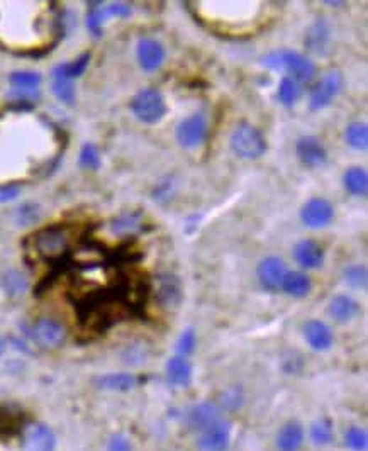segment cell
<instances>
[{"label": "cell", "mask_w": 368, "mask_h": 451, "mask_svg": "<svg viewBox=\"0 0 368 451\" xmlns=\"http://www.w3.org/2000/svg\"><path fill=\"white\" fill-rule=\"evenodd\" d=\"M196 4V17L221 34H253L267 23V2H204L212 11Z\"/></svg>", "instance_id": "1"}, {"label": "cell", "mask_w": 368, "mask_h": 451, "mask_svg": "<svg viewBox=\"0 0 368 451\" xmlns=\"http://www.w3.org/2000/svg\"><path fill=\"white\" fill-rule=\"evenodd\" d=\"M33 250L43 260L53 262V260L63 258L70 250L72 243V231L67 226H50V228L41 229L31 238Z\"/></svg>", "instance_id": "2"}, {"label": "cell", "mask_w": 368, "mask_h": 451, "mask_svg": "<svg viewBox=\"0 0 368 451\" xmlns=\"http://www.w3.org/2000/svg\"><path fill=\"white\" fill-rule=\"evenodd\" d=\"M263 65L274 70H289L296 82H311L316 75V67L309 58L297 51H274L263 58Z\"/></svg>", "instance_id": "3"}, {"label": "cell", "mask_w": 368, "mask_h": 451, "mask_svg": "<svg viewBox=\"0 0 368 451\" xmlns=\"http://www.w3.org/2000/svg\"><path fill=\"white\" fill-rule=\"evenodd\" d=\"M131 109L141 123L157 124L167 114V104L160 90L145 89L133 99Z\"/></svg>", "instance_id": "4"}, {"label": "cell", "mask_w": 368, "mask_h": 451, "mask_svg": "<svg viewBox=\"0 0 368 451\" xmlns=\"http://www.w3.org/2000/svg\"><path fill=\"white\" fill-rule=\"evenodd\" d=\"M231 148L240 158L257 160L267 151V143L257 128L240 124L231 136Z\"/></svg>", "instance_id": "5"}, {"label": "cell", "mask_w": 368, "mask_h": 451, "mask_svg": "<svg viewBox=\"0 0 368 451\" xmlns=\"http://www.w3.org/2000/svg\"><path fill=\"white\" fill-rule=\"evenodd\" d=\"M29 336L41 348L53 350L63 345L65 338H67V331H65V328L58 321L43 318L33 324L31 329H29Z\"/></svg>", "instance_id": "6"}, {"label": "cell", "mask_w": 368, "mask_h": 451, "mask_svg": "<svg viewBox=\"0 0 368 451\" xmlns=\"http://www.w3.org/2000/svg\"><path fill=\"white\" fill-rule=\"evenodd\" d=\"M233 428L226 419H219L204 431L199 433L197 448L201 451H228L231 446Z\"/></svg>", "instance_id": "7"}, {"label": "cell", "mask_w": 368, "mask_h": 451, "mask_svg": "<svg viewBox=\"0 0 368 451\" xmlns=\"http://www.w3.org/2000/svg\"><path fill=\"white\" fill-rule=\"evenodd\" d=\"M341 89H343V75L340 72H329L314 85L313 92H311V109H324L341 92Z\"/></svg>", "instance_id": "8"}, {"label": "cell", "mask_w": 368, "mask_h": 451, "mask_svg": "<svg viewBox=\"0 0 368 451\" xmlns=\"http://www.w3.org/2000/svg\"><path fill=\"white\" fill-rule=\"evenodd\" d=\"M219 419H223V411L219 409L216 401H202L199 404H194L185 416L187 428L194 433L204 431Z\"/></svg>", "instance_id": "9"}, {"label": "cell", "mask_w": 368, "mask_h": 451, "mask_svg": "<svg viewBox=\"0 0 368 451\" xmlns=\"http://www.w3.org/2000/svg\"><path fill=\"white\" fill-rule=\"evenodd\" d=\"M207 136V119L204 114H192L184 119L177 128V140L184 148H196L202 145Z\"/></svg>", "instance_id": "10"}, {"label": "cell", "mask_w": 368, "mask_h": 451, "mask_svg": "<svg viewBox=\"0 0 368 451\" xmlns=\"http://www.w3.org/2000/svg\"><path fill=\"white\" fill-rule=\"evenodd\" d=\"M56 436L53 429L43 423H31L23 433L24 451H55Z\"/></svg>", "instance_id": "11"}, {"label": "cell", "mask_w": 368, "mask_h": 451, "mask_svg": "<svg viewBox=\"0 0 368 451\" xmlns=\"http://www.w3.org/2000/svg\"><path fill=\"white\" fill-rule=\"evenodd\" d=\"M257 275L263 289L268 292H277L282 289L284 279L287 275V267L280 258L268 257L258 265Z\"/></svg>", "instance_id": "12"}, {"label": "cell", "mask_w": 368, "mask_h": 451, "mask_svg": "<svg viewBox=\"0 0 368 451\" xmlns=\"http://www.w3.org/2000/svg\"><path fill=\"white\" fill-rule=\"evenodd\" d=\"M306 441V429L301 421L290 419L282 424L275 438L277 451H301Z\"/></svg>", "instance_id": "13"}, {"label": "cell", "mask_w": 368, "mask_h": 451, "mask_svg": "<svg viewBox=\"0 0 368 451\" xmlns=\"http://www.w3.org/2000/svg\"><path fill=\"white\" fill-rule=\"evenodd\" d=\"M301 218L302 223L309 226V228H324V226L331 223L333 207L326 199H311V201L302 207Z\"/></svg>", "instance_id": "14"}, {"label": "cell", "mask_w": 368, "mask_h": 451, "mask_svg": "<svg viewBox=\"0 0 368 451\" xmlns=\"http://www.w3.org/2000/svg\"><path fill=\"white\" fill-rule=\"evenodd\" d=\"M304 336L311 348L316 351H326L331 348L333 343H335L333 329L319 319L307 321L304 326Z\"/></svg>", "instance_id": "15"}, {"label": "cell", "mask_w": 368, "mask_h": 451, "mask_svg": "<svg viewBox=\"0 0 368 451\" xmlns=\"http://www.w3.org/2000/svg\"><path fill=\"white\" fill-rule=\"evenodd\" d=\"M297 155L301 158V162L311 168L321 167L328 160V153L324 150L323 143L314 136H306L299 140Z\"/></svg>", "instance_id": "16"}, {"label": "cell", "mask_w": 368, "mask_h": 451, "mask_svg": "<svg viewBox=\"0 0 368 451\" xmlns=\"http://www.w3.org/2000/svg\"><path fill=\"white\" fill-rule=\"evenodd\" d=\"M157 299L167 309H175L182 302V284L172 273H165L158 279Z\"/></svg>", "instance_id": "17"}, {"label": "cell", "mask_w": 368, "mask_h": 451, "mask_svg": "<svg viewBox=\"0 0 368 451\" xmlns=\"http://www.w3.org/2000/svg\"><path fill=\"white\" fill-rule=\"evenodd\" d=\"M138 60L143 70L146 72H155L157 68L162 67L165 60V50L160 45L157 39L145 38L141 39L140 45H138Z\"/></svg>", "instance_id": "18"}, {"label": "cell", "mask_w": 368, "mask_h": 451, "mask_svg": "<svg viewBox=\"0 0 368 451\" xmlns=\"http://www.w3.org/2000/svg\"><path fill=\"white\" fill-rule=\"evenodd\" d=\"M131 14V7L123 2L109 4L106 7H95L89 14V28L94 34H101L102 24L111 17H126Z\"/></svg>", "instance_id": "19"}, {"label": "cell", "mask_w": 368, "mask_h": 451, "mask_svg": "<svg viewBox=\"0 0 368 451\" xmlns=\"http://www.w3.org/2000/svg\"><path fill=\"white\" fill-rule=\"evenodd\" d=\"M328 311L336 323L345 324L353 321L360 314V306H358V302L355 301V299L341 294V296H335L331 299Z\"/></svg>", "instance_id": "20"}, {"label": "cell", "mask_w": 368, "mask_h": 451, "mask_svg": "<svg viewBox=\"0 0 368 451\" xmlns=\"http://www.w3.org/2000/svg\"><path fill=\"white\" fill-rule=\"evenodd\" d=\"M294 257H296L297 263L304 268H319L324 262V251L318 243L313 240H304L301 241L294 250Z\"/></svg>", "instance_id": "21"}, {"label": "cell", "mask_w": 368, "mask_h": 451, "mask_svg": "<svg viewBox=\"0 0 368 451\" xmlns=\"http://www.w3.org/2000/svg\"><path fill=\"white\" fill-rule=\"evenodd\" d=\"M167 379L175 387H187L192 382V365L185 357L175 355L167 363Z\"/></svg>", "instance_id": "22"}, {"label": "cell", "mask_w": 368, "mask_h": 451, "mask_svg": "<svg viewBox=\"0 0 368 451\" xmlns=\"http://www.w3.org/2000/svg\"><path fill=\"white\" fill-rule=\"evenodd\" d=\"M329 38H331V28L326 19H318L311 26L306 34V46L313 53L323 55L329 46Z\"/></svg>", "instance_id": "23"}, {"label": "cell", "mask_w": 368, "mask_h": 451, "mask_svg": "<svg viewBox=\"0 0 368 451\" xmlns=\"http://www.w3.org/2000/svg\"><path fill=\"white\" fill-rule=\"evenodd\" d=\"M216 404L224 413H238L245 404V390L240 385L226 387L216 399Z\"/></svg>", "instance_id": "24"}, {"label": "cell", "mask_w": 368, "mask_h": 451, "mask_svg": "<svg viewBox=\"0 0 368 451\" xmlns=\"http://www.w3.org/2000/svg\"><path fill=\"white\" fill-rule=\"evenodd\" d=\"M313 282L302 272H287L282 289L292 297H306L311 292Z\"/></svg>", "instance_id": "25"}, {"label": "cell", "mask_w": 368, "mask_h": 451, "mask_svg": "<svg viewBox=\"0 0 368 451\" xmlns=\"http://www.w3.org/2000/svg\"><path fill=\"white\" fill-rule=\"evenodd\" d=\"M138 377L133 374H111L104 375L97 380V385L106 390H116V392H126L138 385Z\"/></svg>", "instance_id": "26"}, {"label": "cell", "mask_w": 368, "mask_h": 451, "mask_svg": "<svg viewBox=\"0 0 368 451\" xmlns=\"http://www.w3.org/2000/svg\"><path fill=\"white\" fill-rule=\"evenodd\" d=\"M311 441L316 446H328L335 440V428H333V421L329 418H319L311 424L309 431Z\"/></svg>", "instance_id": "27"}, {"label": "cell", "mask_w": 368, "mask_h": 451, "mask_svg": "<svg viewBox=\"0 0 368 451\" xmlns=\"http://www.w3.org/2000/svg\"><path fill=\"white\" fill-rule=\"evenodd\" d=\"M345 187L355 195H365L368 190V175L363 168L353 167L345 173Z\"/></svg>", "instance_id": "28"}, {"label": "cell", "mask_w": 368, "mask_h": 451, "mask_svg": "<svg viewBox=\"0 0 368 451\" xmlns=\"http://www.w3.org/2000/svg\"><path fill=\"white\" fill-rule=\"evenodd\" d=\"M11 84L19 94H31L41 84V77L34 72H16L11 75Z\"/></svg>", "instance_id": "29"}, {"label": "cell", "mask_w": 368, "mask_h": 451, "mask_svg": "<svg viewBox=\"0 0 368 451\" xmlns=\"http://www.w3.org/2000/svg\"><path fill=\"white\" fill-rule=\"evenodd\" d=\"M89 60H90V55H87V53H85V55L79 56V58H77L75 62L60 65V67H56V68H55L53 77L67 78V80H72V78L80 77L82 73L85 72L87 65H89Z\"/></svg>", "instance_id": "30"}, {"label": "cell", "mask_w": 368, "mask_h": 451, "mask_svg": "<svg viewBox=\"0 0 368 451\" xmlns=\"http://www.w3.org/2000/svg\"><path fill=\"white\" fill-rule=\"evenodd\" d=\"M301 97V85L292 77H284L279 85V101L284 106H294Z\"/></svg>", "instance_id": "31"}, {"label": "cell", "mask_w": 368, "mask_h": 451, "mask_svg": "<svg viewBox=\"0 0 368 451\" xmlns=\"http://www.w3.org/2000/svg\"><path fill=\"white\" fill-rule=\"evenodd\" d=\"M345 445L352 451H367L368 435L360 426H350L345 433Z\"/></svg>", "instance_id": "32"}, {"label": "cell", "mask_w": 368, "mask_h": 451, "mask_svg": "<svg viewBox=\"0 0 368 451\" xmlns=\"http://www.w3.org/2000/svg\"><path fill=\"white\" fill-rule=\"evenodd\" d=\"M346 143L355 150H367L368 146V131L365 124H350L346 129Z\"/></svg>", "instance_id": "33"}, {"label": "cell", "mask_w": 368, "mask_h": 451, "mask_svg": "<svg viewBox=\"0 0 368 451\" xmlns=\"http://www.w3.org/2000/svg\"><path fill=\"white\" fill-rule=\"evenodd\" d=\"M343 280L352 289H367L368 273L363 265H352L343 272Z\"/></svg>", "instance_id": "34"}, {"label": "cell", "mask_w": 368, "mask_h": 451, "mask_svg": "<svg viewBox=\"0 0 368 451\" xmlns=\"http://www.w3.org/2000/svg\"><path fill=\"white\" fill-rule=\"evenodd\" d=\"M2 285L6 289L7 294L11 296H21V294L26 292L28 289V280L23 273L19 272H7L6 275L2 277Z\"/></svg>", "instance_id": "35"}, {"label": "cell", "mask_w": 368, "mask_h": 451, "mask_svg": "<svg viewBox=\"0 0 368 451\" xmlns=\"http://www.w3.org/2000/svg\"><path fill=\"white\" fill-rule=\"evenodd\" d=\"M196 343H197L196 331H194L192 328L185 329V331L180 335L179 343H177V355L187 358L189 355H192V351L196 350Z\"/></svg>", "instance_id": "36"}, {"label": "cell", "mask_w": 368, "mask_h": 451, "mask_svg": "<svg viewBox=\"0 0 368 451\" xmlns=\"http://www.w3.org/2000/svg\"><path fill=\"white\" fill-rule=\"evenodd\" d=\"M53 90L55 94L58 95L60 101L72 104L73 99H75V90H73L72 80H67V78H60V77H53Z\"/></svg>", "instance_id": "37"}, {"label": "cell", "mask_w": 368, "mask_h": 451, "mask_svg": "<svg viewBox=\"0 0 368 451\" xmlns=\"http://www.w3.org/2000/svg\"><path fill=\"white\" fill-rule=\"evenodd\" d=\"M140 224H141L140 214H128V216H123V218L116 219L114 223H112V228H114V231L118 233H131V231H136V229L140 228Z\"/></svg>", "instance_id": "38"}, {"label": "cell", "mask_w": 368, "mask_h": 451, "mask_svg": "<svg viewBox=\"0 0 368 451\" xmlns=\"http://www.w3.org/2000/svg\"><path fill=\"white\" fill-rule=\"evenodd\" d=\"M80 165L85 168H97L101 165V156L99 150L94 145H85L80 151Z\"/></svg>", "instance_id": "39"}, {"label": "cell", "mask_w": 368, "mask_h": 451, "mask_svg": "<svg viewBox=\"0 0 368 451\" xmlns=\"http://www.w3.org/2000/svg\"><path fill=\"white\" fill-rule=\"evenodd\" d=\"M131 441L124 435H114L107 445V451H131Z\"/></svg>", "instance_id": "40"}, {"label": "cell", "mask_w": 368, "mask_h": 451, "mask_svg": "<svg viewBox=\"0 0 368 451\" xmlns=\"http://www.w3.org/2000/svg\"><path fill=\"white\" fill-rule=\"evenodd\" d=\"M19 192L21 189L17 185H0V204L14 201Z\"/></svg>", "instance_id": "41"}, {"label": "cell", "mask_w": 368, "mask_h": 451, "mask_svg": "<svg viewBox=\"0 0 368 451\" xmlns=\"http://www.w3.org/2000/svg\"><path fill=\"white\" fill-rule=\"evenodd\" d=\"M17 214H19V219L23 224H29L34 219H38V209L34 206H23L17 211Z\"/></svg>", "instance_id": "42"}, {"label": "cell", "mask_w": 368, "mask_h": 451, "mask_svg": "<svg viewBox=\"0 0 368 451\" xmlns=\"http://www.w3.org/2000/svg\"><path fill=\"white\" fill-rule=\"evenodd\" d=\"M2 350H4V345H0V351H2Z\"/></svg>", "instance_id": "43"}]
</instances>
